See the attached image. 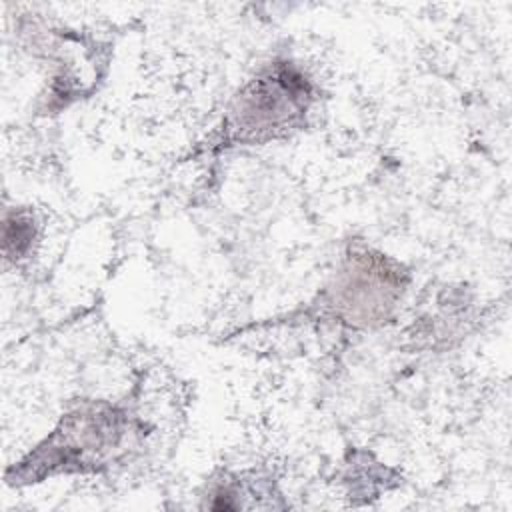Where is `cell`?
Segmentation results:
<instances>
[{
	"mask_svg": "<svg viewBox=\"0 0 512 512\" xmlns=\"http://www.w3.org/2000/svg\"><path fill=\"white\" fill-rule=\"evenodd\" d=\"M132 434V420L108 402H84L26 456L6 472L12 484L40 482L68 472H96L114 460Z\"/></svg>",
	"mask_w": 512,
	"mask_h": 512,
	"instance_id": "obj_1",
	"label": "cell"
},
{
	"mask_svg": "<svg viewBox=\"0 0 512 512\" xmlns=\"http://www.w3.org/2000/svg\"><path fill=\"white\" fill-rule=\"evenodd\" d=\"M404 284L406 274L384 254L352 252L328 288L326 304L340 322L374 326L388 318Z\"/></svg>",
	"mask_w": 512,
	"mask_h": 512,
	"instance_id": "obj_3",
	"label": "cell"
},
{
	"mask_svg": "<svg viewBox=\"0 0 512 512\" xmlns=\"http://www.w3.org/2000/svg\"><path fill=\"white\" fill-rule=\"evenodd\" d=\"M312 84L290 62H272L234 98L224 124V146L264 144L298 130L312 104Z\"/></svg>",
	"mask_w": 512,
	"mask_h": 512,
	"instance_id": "obj_2",
	"label": "cell"
},
{
	"mask_svg": "<svg viewBox=\"0 0 512 512\" xmlns=\"http://www.w3.org/2000/svg\"><path fill=\"white\" fill-rule=\"evenodd\" d=\"M34 220L24 210H14L12 214L4 216V256L6 260H20L24 258L34 240Z\"/></svg>",
	"mask_w": 512,
	"mask_h": 512,
	"instance_id": "obj_4",
	"label": "cell"
}]
</instances>
